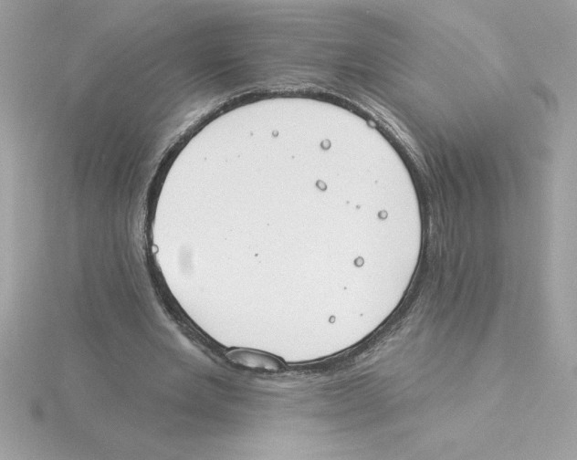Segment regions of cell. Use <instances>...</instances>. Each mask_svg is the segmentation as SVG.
I'll return each mask as SVG.
<instances>
[{"instance_id":"1","label":"cell","mask_w":577,"mask_h":460,"mask_svg":"<svg viewBox=\"0 0 577 460\" xmlns=\"http://www.w3.org/2000/svg\"><path fill=\"white\" fill-rule=\"evenodd\" d=\"M235 357L236 363L249 368L276 372L282 368L281 363L274 358L264 354L243 353L236 354Z\"/></svg>"}]
</instances>
